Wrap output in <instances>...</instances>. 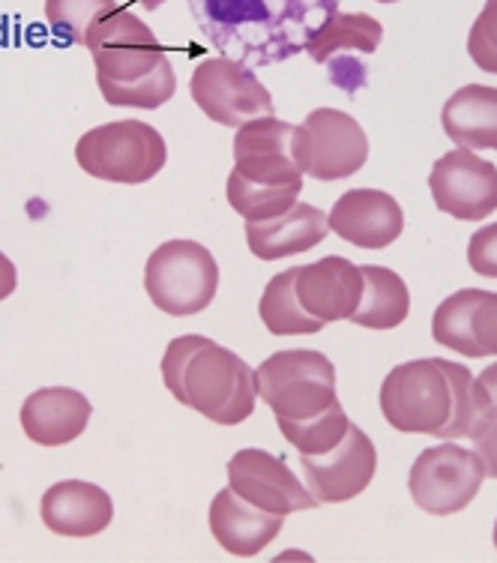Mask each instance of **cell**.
Segmentation results:
<instances>
[{"label": "cell", "instance_id": "obj_1", "mask_svg": "<svg viewBox=\"0 0 497 563\" xmlns=\"http://www.w3.org/2000/svg\"><path fill=\"white\" fill-rule=\"evenodd\" d=\"M195 27L222 57L273 66L306 52L339 0H186Z\"/></svg>", "mask_w": 497, "mask_h": 563}, {"label": "cell", "instance_id": "obj_2", "mask_svg": "<svg viewBox=\"0 0 497 563\" xmlns=\"http://www.w3.org/2000/svg\"><path fill=\"white\" fill-rule=\"evenodd\" d=\"M380 411L396 432L467 438L474 429V375L453 360L401 363L380 384Z\"/></svg>", "mask_w": 497, "mask_h": 563}, {"label": "cell", "instance_id": "obj_3", "mask_svg": "<svg viewBox=\"0 0 497 563\" xmlns=\"http://www.w3.org/2000/svg\"><path fill=\"white\" fill-rule=\"evenodd\" d=\"M97 64V85L109 106L159 109L177 90V76L159 40L126 7L114 10L87 33Z\"/></svg>", "mask_w": 497, "mask_h": 563}, {"label": "cell", "instance_id": "obj_4", "mask_svg": "<svg viewBox=\"0 0 497 563\" xmlns=\"http://www.w3.org/2000/svg\"><path fill=\"white\" fill-rule=\"evenodd\" d=\"M163 380L174 399L217 426H240L255 411V372L234 351L198 333L165 347Z\"/></svg>", "mask_w": 497, "mask_h": 563}, {"label": "cell", "instance_id": "obj_5", "mask_svg": "<svg viewBox=\"0 0 497 563\" xmlns=\"http://www.w3.org/2000/svg\"><path fill=\"white\" fill-rule=\"evenodd\" d=\"M255 390L276 413V422H306L330 411L335 368L321 351H279L255 368Z\"/></svg>", "mask_w": 497, "mask_h": 563}, {"label": "cell", "instance_id": "obj_6", "mask_svg": "<svg viewBox=\"0 0 497 563\" xmlns=\"http://www.w3.org/2000/svg\"><path fill=\"white\" fill-rule=\"evenodd\" d=\"M76 159L97 180L135 186L163 172L168 147L144 120H111L78 139Z\"/></svg>", "mask_w": 497, "mask_h": 563}, {"label": "cell", "instance_id": "obj_7", "mask_svg": "<svg viewBox=\"0 0 497 563\" xmlns=\"http://www.w3.org/2000/svg\"><path fill=\"white\" fill-rule=\"evenodd\" d=\"M144 288L159 312L174 318L198 314L217 297L219 264L195 240H168L147 258Z\"/></svg>", "mask_w": 497, "mask_h": 563}, {"label": "cell", "instance_id": "obj_8", "mask_svg": "<svg viewBox=\"0 0 497 563\" xmlns=\"http://www.w3.org/2000/svg\"><path fill=\"white\" fill-rule=\"evenodd\" d=\"M486 479V465L476 450L459 444L429 446L417 455L411 467L413 504L429 516H453L476 498V492Z\"/></svg>", "mask_w": 497, "mask_h": 563}, {"label": "cell", "instance_id": "obj_9", "mask_svg": "<svg viewBox=\"0 0 497 563\" xmlns=\"http://www.w3.org/2000/svg\"><path fill=\"white\" fill-rule=\"evenodd\" d=\"M368 159V139L357 120L339 109H314L297 126V163L314 180H345Z\"/></svg>", "mask_w": 497, "mask_h": 563}, {"label": "cell", "instance_id": "obj_10", "mask_svg": "<svg viewBox=\"0 0 497 563\" xmlns=\"http://www.w3.org/2000/svg\"><path fill=\"white\" fill-rule=\"evenodd\" d=\"M189 93L195 106L213 123L234 126V130H240L248 120L276 114L270 90L261 85L255 73H248V66L231 57H207L195 66Z\"/></svg>", "mask_w": 497, "mask_h": 563}, {"label": "cell", "instance_id": "obj_11", "mask_svg": "<svg viewBox=\"0 0 497 563\" xmlns=\"http://www.w3.org/2000/svg\"><path fill=\"white\" fill-rule=\"evenodd\" d=\"M231 174L258 186H303V168L297 163V126L276 114L243 123L234 135Z\"/></svg>", "mask_w": 497, "mask_h": 563}, {"label": "cell", "instance_id": "obj_12", "mask_svg": "<svg viewBox=\"0 0 497 563\" xmlns=\"http://www.w3.org/2000/svg\"><path fill=\"white\" fill-rule=\"evenodd\" d=\"M429 189L441 213L479 222L497 210V165L479 159L474 151L455 147L432 165Z\"/></svg>", "mask_w": 497, "mask_h": 563}, {"label": "cell", "instance_id": "obj_13", "mask_svg": "<svg viewBox=\"0 0 497 563\" xmlns=\"http://www.w3.org/2000/svg\"><path fill=\"white\" fill-rule=\"evenodd\" d=\"M309 492L318 504H345L357 498L375 479L378 453L368 434L360 426H347V434L327 453H312L300 459Z\"/></svg>", "mask_w": 497, "mask_h": 563}, {"label": "cell", "instance_id": "obj_14", "mask_svg": "<svg viewBox=\"0 0 497 563\" xmlns=\"http://www.w3.org/2000/svg\"><path fill=\"white\" fill-rule=\"evenodd\" d=\"M228 486L248 504L276 512V516H291V512H306V509L318 507L312 492L294 477V471L279 455L264 453L255 446L231 455Z\"/></svg>", "mask_w": 497, "mask_h": 563}, {"label": "cell", "instance_id": "obj_15", "mask_svg": "<svg viewBox=\"0 0 497 563\" xmlns=\"http://www.w3.org/2000/svg\"><path fill=\"white\" fill-rule=\"evenodd\" d=\"M432 339L462 357H497V294L465 288L446 297L434 309Z\"/></svg>", "mask_w": 497, "mask_h": 563}, {"label": "cell", "instance_id": "obj_16", "mask_svg": "<svg viewBox=\"0 0 497 563\" xmlns=\"http://www.w3.org/2000/svg\"><path fill=\"white\" fill-rule=\"evenodd\" d=\"M297 300L321 324L351 321L363 300V267L354 261L327 255V258L297 267Z\"/></svg>", "mask_w": 497, "mask_h": 563}, {"label": "cell", "instance_id": "obj_17", "mask_svg": "<svg viewBox=\"0 0 497 563\" xmlns=\"http://www.w3.org/2000/svg\"><path fill=\"white\" fill-rule=\"evenodd\" d=\"M330 231L360 250H384L401 238L405 213L396 198L380 189H351L327 213Z\"/></svg>", "mask_w": 497, "mask_h": 563}, {"label": "cell", "instance_id": "obj_18", "mask_svg": "<svg viewBox=\"0 0 497 563\" xmlns=\"http://www.w3.org/2000/svg\"><path fill=\"white\" fill-rule=\"evenodd\" d=\"M40 516L48 531L60 537H97L114 519V504L106 488L85 479H64L43 495Z\"/></svg>", "mask_w": 497, "mask_h": 563}, {"label": "cell", "instance_id": "obj_19", "mask_svg": "<svg viewBox=\"0 0 497 563\" xmlns=\"http://www.w3.org/2000/svg\"><path fill=\"white\" fill-rule=\"evenodd\" d=\"M285 528V516L248 504L228 486L210 504V531L234 558H255L270 545Z\"/></svg>", "mask_w": 497, "mask_h": 563}, {"label": "cell", "instance_id": "obj_20", "mask_svg": "<svg viewBox=\"0 0 497 563\" xmlns=\"http://www.w3.org/2000/svg\"><path fill=\"white\" fill-rule=\"evenodd\" d=\"M330 234V219L324 210L312 205H297L281 217L246 222V243L252 255L261 261H281L314 250Z\"/></svg>", "mask_w": 497, "mask_h": 563}, {"label": "cell", "instance_id": "obj_21", "mask_svg": "<svg viewBox=\"0 0 497 563\" xmlns=\"http://www.w3.org/2000/svg\"><path fill=\"white\" fill-rule=\"evenodd\" d=\"M90 401L69 387H43L22 405V429L33 444L64 446L76 441L90 422Z\"/></svg>", "mask_w": 497, "mask_h": 563}, {"label": "cell", "instance_id": "obj_22", "mask_svg": "<svg viewBox=\"0 0 497 563\" xmlns=\"http://www.w3.org/2000/svg\"><path fill=\"white\" fill-rule=\"evenodd\" d=\"M443 132L465 151H497V87L467 85L443 106Z\"/></svg>", "mask_w": 497, "mask_h": 563}, {"label": "cell", "instance_id": "obj_23", "mask_svg": "<svg viewBox=\"0 0 497 563\" xmlns=\"http://www.w3.org/2000/svg\"><path fill=\"white\" fill-rule=\"evenodd\" d=\"M411 312V294L399 273L366 264L363 267V300L351 321L368 330H393Z\"/></svg>", "mask_w": 497, "mask_h": 563}, {"label": "cell", "instance_id": "obj_24", "mask_svg": "<svg viewBox=\"0 0 497 563\" xmlns=\"http://www.w3.org/2000/svg\"><path fill=\"white\" fill-rule=\"evenodd\" d=\"M380 40H384V27L378 19H372L366 12H335L333 19L314 33L306 52L318 64H333L335 57L351 55V52L375 55Z\"/></svg>", "mask_w": 497, "mask_h": 563}, {"label": "cell", "instance_id": "obj_25", "mask_svg": "<svg viewBox=\"0 0 497 563\" xmlns=\"http://www.w3.org/2000/svg\"><path fill=\"white\" fill-rule=\"evenodd\" d=\"M297 267L279 273L267 282L264 297H261L258 312L264 327L273 336H312L321 330V321L306 312L297 300Z\"/></svg>", "mask_w": 497, "mask_h": 563}, {"label": "cell", "instance_id": "obj_26", "mask_svg": "<svg viewBox=\"0 0 497 563\" xmlns=\"http://www.w3.org/2000/svg\"><path fill=\"white\" fill-rule=\"evenodd\" d=\"M228 205L238 210L246 222H261L288 213L297 198L303 192V186H258L240 180L238 174H228Z\"/></svg>", "mask_w": 497, "mask_h": 563}, {"label": "cell", "instance_id": "obj_27", "mask_svg": "<svg viewBox=\"0 0 497 563\" xmlns=\"http://www.w3.org/2000/svg\"><path fill=\"white\" fill-rule=\"evenodd\" d=\"M114 7V0H45V19L60 43L85 45L87 33Z\"/></svg>", "mask_w": 497, "mask_h": 563}, {"label": "cell", "instance_id": "obj_28", "mask_svg": "<svg viewBox=\"0 0 497 563\" xmlns=\"http://www.w3.org/2000/svg\"><path fill=\"white\" fill-rule=\"evenodd\" d=\"M347 426H351V420H347L345 408L335 401L330 411H324L321 417H314V420L279 422V432L285 434V441L291 446H297L300 453L312 455L333 450V446L347 434Z\"/></svg>", "mask_w": 497, "mask_h": 563}, {"label": "cell", "instance_id": "obj_29", "mask_svg": "<svg viewBox=\"0 0 497 563\" xmlns=\"http://www.w3.org/2000/svg\"><path fill=\"white\" fill-rule=\"evenodd\" d=\"M467 55L483 73L497 76V0H486L471 33H467Z\"/></svg>", "mask_w": 497, "mask_h": 563}, {"label": "cell", "instance_id": "obj_30", "mask_svg": "<svg viewBox=\"0 0 497 563\" xmlns=\"http://www.w3.org/2000/svg\"><path fill=\"white\" fill-rule=\"evenodd\" d=\"M467 264L474 273L497 279V222L479 228L471 243H467Z\"/></svg>", "mask_w": 497, "mask_h": 563}, {"label": "cell", "instance_id": "obj_31", "mask_svg": "<svg viewBox=\"0 0 497 563\" xmlns=\"http://www.w3.org/2000/svg\"><path fill=\"white\" fill-rule=\"evenodd\" d=\"M474 411L476 420L497 422V363L474 378Z\"/></svg>", "mask_w": 497, "mask_h": 563}, {"label": "cell", "instance_id": "obj_32", "mask_svg": "<svg viewBox=\"0 0 497 563\" xmlns=\"http://www.w3.org/2000/svg\"><path fill=\"white\" fill-rule=\"evenodd\" d=\"M467 438H471L476 455L483 459L488 477L497 479V422L476 420L474 429L467 432Z\"/></svg>", "mask_w": 497, "mask_h": 563}, {"label": "cell", "instance_id": "obj_33", "mask_svg": "<svg viewBox=\"0 0 497 563\" xmlns=\"http://www.w3.org/2000/svg\"><path fill=\"white\" fill-rule=\"evenodd\" d=\"M15 285H19V273H15V264H12L3 252H0V303L15 291Z\"/></svg>", "mask_w": 497, "mask_h": 563}, {"label": "cell", "instance_id": "obj_34", "mask_svg": "<svg viewBox=\"0 0 497 563\" xmlns=\"http://www.w3.org/2000/svg\"><path fill=\"white\" fill-rule=\"evenodd\" d=\"M139 3H141V7H147V10H159L165 0H139Z\"/></svg>", "mask_w": 497, "mask_h": 563}, {"label": "cell", "instance_id": "obj_35", "mask_svg": "<svg viewBox=\"0 0 497 563\" xmlns=\"http://www.w3.org/2000/svg\"><path fill=\"white\" fill-rule=\"evenodd\" d=\"M378 3H399V0H378Z\"/></svg>", "mask_w": 497, "mask_h": 563}, {"label": "cell", "instance_id": "obj_36", "mask_svg": "<svg viewBox=\"0 0 497 563\" xmlns=\"http://www.w3.org/2000/svg\"><path fill=\"white\" fill-rule=\"evenodd\" d=\"M495 549H497V521H495Z\"/></svg>", "mask_w": 497, "mask_h": 563}]
</instances>
